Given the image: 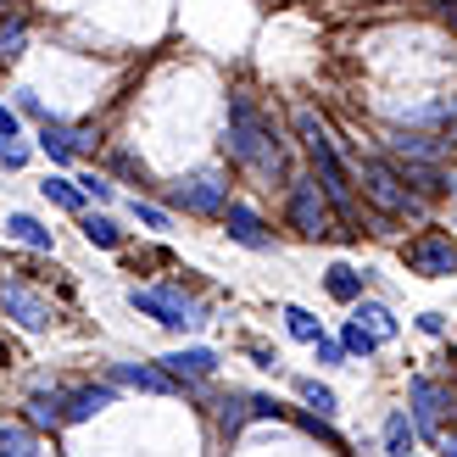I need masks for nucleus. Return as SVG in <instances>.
Masks as SVG:
<instances>
[{
  "label": "nucleus",
  "mask_w": 457,
  "mask_h": 457,
  "mask_svg": "<svg viewBox=\"0 0 457 457\" xmlns=\"http://www.w3.org/2000/svg\"><path fill=\"white\" fill-rule=\"evenodd\" d=\"M407 407H413L419 436L441 441V419H446V407H452V391H446V385H441V379H429V374H419L413 385H407Z\"/></svg>",
  "instance_id": "8"
},
{
  "label": "nucleus",
  "mask_w": 457,
  "mask_h": 457,
  "mask_svg": "<svg viewBox=\"0 0 457 457\" xmlns=\"http://www.w3.org/2000/svg\"><path fill=\"white\" fill-rule=\"evenodd\" d=\"M22 424H29V429H62L67 424V396L62 391H51V396L34 391L29 407H22Z\"/></svg>",
  "instance_id": "14"
},
{
  "label": "nucleus",
  "mask_w": 457,
  "mask_h": 457,
  "mask_svg": "<svg viewBox=\"0 0 457 457\" xmlns=\"http://www.w3.org/2000/svg\"><path fill=\"white\" fill-rule=\"evenodd\" d=\"M118 379L134 385V391H151V396H179L185 391L168 369H151V362H118Z\"/></svg>",
  "instance_id": "12"
},
{
  "label": "nucleus",
  "mask_w": 457,
  "mask_h": 457,
  "mask_svg": "<svg viewBox=\"0 0 457 457\" xmlns=\"http://www.w3.org/2000/svg\"><path fill=\"white\" fill-rule=\"evenodd\" d=\"M402 262H407V273H419V279H452L457 273V235L429 228V235H419L402 251Z\"/></svg>",
  "instance_id": "6"
},
{
  "label": "nucleus",
  "mask_w": 457,
  "mask_h": 457,
  "mask_svg": "<svg viewBox=\"0 0 457 457\" xmlns=\"http://www.w3.org/2000/svg\"><path fill=\"white\" fill-rule=\"evenodd\" d=\"M129 302L140 307V312H151L162 329H195V324H207V312H201L190 295L168 290V285H156V290H140V285H134V290H129Z\"/></svg>",
  "instance_id": "5"
},
{
  "label": "nucleus",
  "mask_w": 457,
  "mask_h": 457,
  "mask_svg": "<svg viewBox=\"0 0 457 457\" xmlns=\"http://www.w3.org/2000/svg\"><path fill=\"white\" fill-rule=\"evenodd\" d=\"M162 369H168L179 385H190V379H212V374H218V352H207V346H190V352H173V357H162Z\"/></svg>",
  "instance_id": "13"
},
{
  "label": "nucleus",
  "mask_w": 457,
  "mask_h": 457,
  "mask_svg": "<svg viewBox=\"0 0 457 457\" xmlns=\"http://www.w3.org/2000/svg\"><path fill=\"white\" fill-rule=\"evenodd\" d=\"M290 228L302 240H329L335 235V201L324 195L318 179H290Z\"/></svg>",
  "instance_id": "4"
},
{
  "label": "nucleus",
  "mask_w": 457,
  "mask_h": 457,
  "mask_svg": "<svg viewBox=\"0 0 457 457\" xmlns=\"http://www.w3.org/2000/svg\"><path fill=\"white\" fill-rule=\"evenodd\" d=\"M0 457H39V436L29 424H0Z\"/></svg>",
  "instance_id": "19"
},
{
  "label": "nucleus",
  "mask_w": 457,
  "mask_h": 457,
  "mask_svg": "<svg viewBox=\"0 0 457 457\" xmlns=\"http://www.w3.org/2000/svg\"><path fill=\"white\" fill-rule=\"evenodd\" d=\"M0 312L6 318H17L22 329H51V302L34 290V285H22V279H12V285H0Z\"/></svg>",
  "instance_id": "9"
},
{
  "label": "nucleus",
  "mask_w": 457,
  "mask_h": 457,
  "mask_svg": "<svg viewBox=\"0 0 457 457\" xmlns=\"http://www.w3.org/2000/svg\"><path fill=\"white\" fill-rule=\"evenodd\" d=\"M285 329L302 340V346H318V340H324V324H318L307 307H285Z\"/></svg>",
  "instance_id": "21"
},
{
  "label": "nucleus",
  "mask_w": 457,
  "mask_h": 457,
  "mask_svg": "<svg viewBox=\"0 0 457 457\" xmlns=\"http://www.w3.org/2000/svg\"><path fill=\"white\" fill-rule=\"evenodd\" d=\"M218 407H223L218 424L228 429V436H240V424H245V419H279V402H268V396H245V391H228Z\"/></svg>",
  "instance_id": "11"
},
{
  "label": "nucleus",
  "mask_w": 457,
  "mask_h": 457,
  "mask_svg": "<svg viewBox=\"0 0 457 457\" xmlns=\"http://www.w3.org/2000/svg\"><path fill=\"white\" fill-rule=\"evenodd\" d=\"M452 357H457V346H452Z\"/></svg>",
  "instance_id": "37"
},
{
  "label": "nucleus",
  "mask_w": 457,
  "mask_h": 457,
  "mask_svg": "<svg viewBox=\"0 0 457 457\" xmlns=\"http://www.w3.org/2000/svg\"><path fill=\"white\" fill-rule=\"evenodd\" d=\"M73 185L84 190V201H89V195H96V201H112V185H106L101 173H84V179H73Z\"/></svg>",
  "instance_id": "28"
},
{
  "label": "nucleus",
  "mask_w": 457,
  "mask_h": 457,
  "mask_svg": "<svg viewBox=\"0 0 457 457\" xmlns=\"http://www.w3.org/2000/svg\"><path fill=\"white\" fill-rule=\"evenodd\" d=\"M324 290L335 295V302H362V273H357L352 262H335V268L324 273Z\"/></svg>",
  "instance_id": "18"
},
{
  "label": "nucleus",
  "mask_w": 457,
  "mask_h": 457,
  "mask_svg": "<svg viewBox=\"0 0 457 457\" xmlns=\"http://www.w3.org/2000/svg\"><path fill=\"white\" fill-rule=\"evenodd\" d=\"M17 112H29V118L51 123V118H45V106H39V96H34V89H17Z\"/></svg>",
  "instance_id": "30"
},
{
  "label": "nucleus",
  "mask_w": 457,
  "mask_h": 457,
  "mask_svg": "<svg viewBox=\"0 0 457 457\" xmlns=\"http://www.w3.org/2000/svg\"><path fill=\"white\" fill-rule=\"evenodd\" d=\"M6 235H12L17 245H29V251H51V245H56L51 228H45L39 218H29V212H12V218H6Z\"/></svg>",
  "instance_id": "16"
},
{
  "label": "nucleus",
  "mask_w": 457,
  "mask_h": 457,
  "mask_svg": "<svg viewBox=\"0 0 457 457\" xmlns=\"http://www.w3.org/2000/svg\"><path fill=\"white\" fill-rule=\"evenodd\" d=\"M79 218H84V240L89 245H101V251L118 245V223H112V218H101V212H79Z\"/></svg>",
  "instance_id": "24"
},
{
  "label": "nucleus",
  "mask_w": 457,
  "mask_h": 457,
  "mask_svg": "<svg viewBox=\"0 0 457 457\" xmlns=\"http://www.w3.org/2000/svg\"><path fill=\"white\" fill-rule=\"evenodd\" d=\"M134 218H140L145 228H168V212H162V207H145L140 195H134Z\"/></svg>",
  "instance_id": "29"
},
{
  "label": "nucleus",
  "mask_w": 457,
  "mask_h": 457,
  "mask_svg": "<svg viewBox=\"0 0 457 457\" xmlns=\"http://www.w3.org/2000/svg\"><path fill=\"white\" fill-rule=\"evenodd\" d=\"M295 134H302V145H307V156H312V179L324 185V195L335 201L346 218H362V201H357V185H352V173H346V162L335 156V145H329V129L318 123V112L312 106H295Z\"/></svg>",
  "instance_id": "2"
},
{
  "label": "nucleus",
  "mask_w": 457,
  "mask_h": 457,
  "mask_svg": "<svg viewBox=\"0 0 457 457\" xmlns=\"http://www.w3.org/2000/svg\"><path fill=\"white\" fill-rule=\"evenodd\" d=\"M312 352H318V362H340V357H346V346H340V340H329V335H324V340H318V346H312Z\"/></svg>",
  "instance_id": "31"
},
{
  "label": "nucleus",
  "mask_w": 457,
  "mask_h": 457,
  "mask_svg": "<svg viewBox=\"0 0 457 457\" xmlns=\"http://www.w3.org/2000/svg\"><path fill=\"white\" fill-rule=\"evenodd\" d=\"M22 45H29V22H22V17H0V67L17 62Z\"/></svg>",
  "instance_id": "20"
},
{
  "label": "nucleus",
  "mask_w": 457,
  "mask_h": 457,
  "mask_svg": "<svg viewBox=\"0 0 457 457\" xmlns=\"http://www.w3.org/2000/svg\"><path fill=\"white\" fill-rule=\"evenodd\" d=\"M419 329L424 335H446V318L441 312H419Z\"/></svg>",
  "instance_id": "32"
},
{
  "label": "nucleus",
  "mask_w": 457,
  "mask_h": 457,
  "mask_svg": "<svg viewBox=\"0 0 457 457\" xmlns=\"http://www.w3.org/2000/svg\"><path fill=\"white\" fill-rule=\"evenodd\" d=\"M0 134H17V112L6 101H0Z\"/></svg>",
  "instance_id": "34"
},
{
  "label": "nucleus",
  "mask_w": 457,
  "mask_h": 457,
  "mask_svg": "<svg viewBox=\"0 0 457 457\" xmlns=\"http://www.w3.org/2000/svg\"><path fill=\"white\" fill-rule=\"evenodd\" d=\"M223 145L257 179H285V145H279V134H273V118H262V106L251 101L245 89L228 96V140Z\"/></svg>",
  "instance_id": "1"
},
{
  "label": "nucleus",
  "mask_w": 457,
  "mask_h": 457,
  "mask_svg": "<svg viewBox=\"0 0 457 457\" xmlns=\"http://www.w3.org/2000/svg\"><path fill=\"white\" fill-rule=\"evenodd\" d=\"M357 185H362V207H374L385 218H424V195L402 179L396 162H385V156H369V162L357 168Z\"/></svg>",
  "instance_id": "3"
},
{
  "label": "nucleus",
  "mask_w": 457,
  "mask_h": 457,
  "mask_svg": "<svg viewBox=\"0 0 457 457\" xmlns=\"http://www.w3.org/2000/svg\"><path fill=\"white\" fill-rule=\"evenodd\" d=\"M352 324H362V329L379 340V346H385V340H396V312L385 307V302H357V318H352Z\"/></svg>",
  "instance_id": "15"
},
{
  "label": "nucleus",
  "mask_w": 457,
  "mask_h": 457,
  "mask_svg": "<svg viewBox=\"0 0 457 457\" xmlns=\"http://www.w3.org/2000/svg\"><path fill=\"white\" fill-rule=\"evenodd\" d=\"M112 168H118L123 179H145V168H140V162H134V156H118V162H112Z\"/></svg>",
  "instance_id": "33"
},
{
  "label": "nucleus",
  "mask_w": 457,
  "mask_h": 457,
  "mask_svg": "<svg viewBox=\"0 0 457 457\" xmlns=\"http://www.w3.org/2000/svg\"><path fill=\"white\" fill-rule=\"evenodd\" d=\"M0 17H6V0H0Z\"/></svg>",
  "instance_id": "36"
},
{
  "label": "nucleus",
  "mask_w": 457,
  "mask_h": 457,
  "mask_svg": "<svg viewBox=\"0 0 457 457\" xmlns=\"http://www.w3.org/2000/svg\"><path fill=\"white\" fill-rule=\"evenodd\" d=\"M39 190H45V201H56L62 212H84V190L73 185V179H45Z\"/></svg>",
  "instance_id": "22"
},
{
  "label": "nucleus",
  "mask_w": 457,
  "mask_h": 457,
  "mask_svg": "<svg viewBox=\"0 0 457 457\" xmlns=\"http://www.w3.org/2000/svg\"><path fill=\"white\" fill-rule=\"evenodd\" d=\"M223 223H228V240L245 245V251H273V245H279V240H273V228L251 207H240V201H228V207H223Z\"/></svg>",
  "instance_id": "10"
},
{
  "label": "nucleus",
  "mask_w": 457,
  "mask_h": 457,
  "mask_svg": "<svg viewBox=\"0 0 457 457\" xmlns=\"http://www.w3.org/2000/svg\"><path fill=\"white\" fill-rule=\"evenodd\" d=\"M168 201H173V207H185V212H195V218H223L228 179L223 173H195V179H185V185H173Z\"/></svg>",
  "instance_id": "7"
},
{
  "label": "nucleus",
  "mask_w": 457,
  "mask_h": 457,
  "mask_svg": "<svg viewBox=\"0 0 457 457\" xmlns=\"http://www.w3.org/2000/svg\"><path fill=\"white\" fill-rule=\"evenodd\" d=\"M340 346H346V357H374L379 340L362 329V324H346V329H340Z\"/></svg>",
  "instance_id": "26"
},
{
  "label": "nucleus",
  "mask_w": 457,
  "mask_h": 457,
  "mask_svg": "<svg viewBox=\"0 0 457 457\" xmlns=\"http://www.w3.org/2000/svg\"><path fill=\"white\" fill-rule=\"evenodd\" d=\"M22 162H29V145L17 134H0V168H22Z\"/></svg>",
  "instance_id": "27"
},
{
  "label": "nucleus",
  "mask_w": 457,
  "mask_h": 457,
  "mask_svg": "<svg viewBox=\"0 0 457 457\" xmlns=\"http://www.w3.org/2000/svg\"><path fill=\"white\" fill-rule=\"evenodd\" d=\"M295 396H302L307 407H318V419H335V413H340L335 391H329V385H318V379H302V385H295Z\"/></svg>",
  "instance_id": "23"
},
{
  "label": "nucleus",
  "mask_w": 457,
  "mask_h": 457,
  "mask_svg": "<svg viewBox=\"0 0 457 457\" xmlns=\"http://www.w3.org/2000/svg\"><path fill=\"white\" fill-rule=\"evenodd\" d=\"M441 452H446V457H457V441H441Z\"/></svg>",
  "instance_id": "35"
},
{
  "label": "nucleus",
  "mask_w": 457,
  "mask_h": 457,
  "mask_svg": "<svg viewBox=\"0 0 457 457\" xmlns=\"http://www.w3.org/2000/svg\"><path fill=\"white\" fill-rule=\"evenodd\" d=\"M101 407H112V391H106V385H84V391H67V424H73V419H96Z\"/></svg>",
  "instance_id": "17"
},
{
  "label": "nucleus",
  "mask_w": 457,
  "mask_h": 457,
  "mask_svg": "<svg viewBox=\"0 0 457 457\" xmlns=\"http://www.w3.org/2000/svg\"><path fill=\"white\" fill-rule=\"evenodd\" d=\"M385 446H391V457H407V452H413V424H407V413H391V419H385Z\"/></svg>",
  "instance_id": "25"
}]
</instances>
